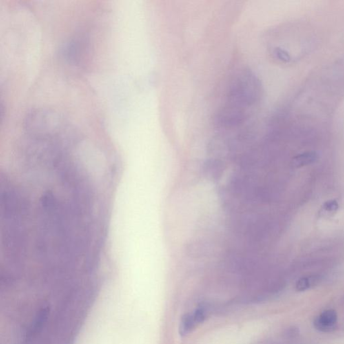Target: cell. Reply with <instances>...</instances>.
Instances as JSON below:
<instances>
[{"label":"cell","instance_id":"cell-1","mask_svg":"<svg viewBox=\"0 0 344 344\" xmlns=\"http://www.w3.org/2000/svg\"><path fill=\"white\" fill-rule=\"evenodd\" d=\"M262 96L260 80L252 72L242 70L231 83L227 105L246 110L258 103Z\"/></svg>","mask_w":344,"mask_h":344},{"label":"cell","instance_id":"cell-2","mask_svg":"<svg viewBox=\"0 0 344 344\" xmlns=\"http://www.w3.org/2000/svg\"><path fill=\"white\" fill-rule=\"evenodd\" d=\"M337 322L336 311L329 309L324 311L319 316L315 319L314 325L318 330L328 332L334 330Z\"/></svg>","mask_w":344,"mask_h":344},{"label":"cell","instance_id":"cell-3","mask_svg":"<svg viewBox=\"0 0 344 344\" xmlns=\"http://www.w3.org/2000/svg\"><path fill=\"white\" fill-rule=\"evenodd\" d=\"M318 158L316 153L313 152L304 153L293 158L292 165L294 167L299 168L314 163L318 159Z\"/></svg>","mask_w":344,"mask_h":344},{"label":"cell","instance_id":"cell-4","mask_svg":"<svg viewBox=\"0 0 344 344\" xmlns=\"http://www.w3.org/2000/svg\"><path fill=\"white\" fill-rule=\"evenodd\" d=\"M196 324L192 315L185 314L182 317L179 327V333L182 337L187 336L195 327Z\"/></svg>","mask_w":344,"mask_h":344},{"label":"cell","instance_id":"cell-5","mask_svg":"<svg viewBox=\"0 0 344 344\" xmlns=\"http://www.w3.org/2000/svg\"><path fill=\"white\" fill-rule=\"evenodd\" d=\"M317 281L315 277H304L298 280L296 285V290L304 291L308 289Z\"/></svg>","mask_w":344,"mask_h":344},{"label":"cell","instance_id":"cell-6","mask_svg":"<svg viewBox=\"0 0 344 344\" xmlns=\"http://www.w3.org/2000/svg\"><path fill=\"white\" fill-rule=\"evenodd\" d=\"M193 318L196 325L201 324L205 321L206 318V311L203 308H198L192 314Z\"/></svg>","mask_w":344,"mask_h":344},{"label":"cell","instance_id":"cell-7","mask_svg":"<svg viewBox=\"0 0 344 344\" xmlns=\"http://www.w3.org/2000/svg\"><path fill=\"white\" fill-rule=\"evenodd\" d=\"M323 209L327 212H335L339 209V205L335 200H330L323 204Z\"/></svg>","mask_w":344,"mask_h":344}]
</instances>
